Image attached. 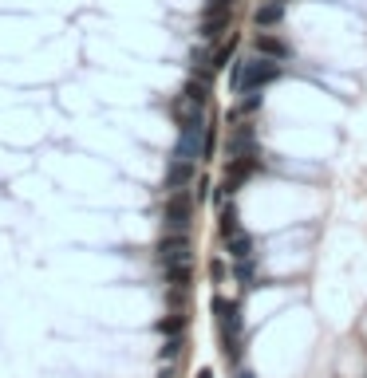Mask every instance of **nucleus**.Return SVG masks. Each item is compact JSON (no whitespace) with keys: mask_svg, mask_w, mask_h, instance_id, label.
Returning <instances> with one entry per match:
<instances>
[{"mask_svg":"<svg viewBox=\"0 0 367 378\" xmlns=\"http://www.w3.org/2000/svg\"><path fill=\"white\" fill-rule=\"evenodd\" d=\"M285 75L281 60H269V55H257V60H237L233 63V87L237 91H265L269 83Z\"/></svg>","mask_w":367,"mask_h":378,"instance_id":"obj_1","label":"nucleus"},{"mask_svg":"<svg viewBox=\"0 0 367 378\" xmlns=\"http://www.w3.org/2000/svg\"><path fill=\"white\" fill-rule=\"evenodd\" d=\"M190 217H193V197L186 189H170L166 197V213H162V233H190Z\"/></svg>","mask_w":367,"mask_h":378,"instance_id":"obj_2","label":"nucleus"},{"mask_svg":"<svg viewBox=\"0 0 367 378\" xmlns=\"http://www.w3.org/2000/svg\"><path fill=\"white\" fill-rule=\"evenodd\" d=\"M178 126H182V134H178V150H174V158L198 162L202 146H206V114H198V118H190V123H178Z\"/></svg>","mask_w":367,"mask_h":378,"instance_id":"obj_3","label":"nucleus"},{"mask_svg":"<svg viewBox=\"0 0 367 378\" xmlns=\"http://www.w3.org/2000/svg\"><path fill=\"white\" fill-rule=\"evenodd\" d=\"M257 170H261V154H257V150L229 158V166H225V193H237V189L245 186Z\"/></svg>","mask_w":367,"mask_h":378,"instance_id":"obj_4","label":"nucleus"},{"mask_svg":"<svg viewBox=\"0 0 367 378\" xmlns=\"http://www.w3.org/2000/svg\"><path fill=\"white\" fill-rule=\"evenodd\" d=\"M190 260H193L190 236H186V233H182V236H174V233L162 236V244H158V264H162V268H170V264H190Z\"/></svg>","mask_w":367,"mask_h":378,"instance_id":"obj_5","label":"nucleus"},{"mask_svg":"<svg viewBox=\"0 0 367 378\" xmlns=\"http://www.w3.org/2000/svg\"><path fill=\"white\" fill-rule=\"evenodd\" d=\"M213 312H217L225 343H241V307L237 303H233V299H213Z\"/></svg>","mask_w":367,"mask_h":378,"instance_id":"obj_6","label":"nucleus"},{"mask_svg":"<svg viewBox=\"0 0 367 378\" xmlns=\"http://www.w3.org/2000/svg\"><path fill=\"white\" fill-rule=\"evenodd\" d=\"M253 51L257 55H269V60H288V55H292V47H288L281 36H272V32H257Z\"/></svg>","mask_w":367,"mask_h":378,"instance_id":"obj_7","label":"nucleus"},{"mask_svg":"<svg viewBox=\"0 0 367 378\" xmlns=\"http://www.w3.org/2000/svg\"><path fill=\"white\" fill-rule=\"evenodd\" d=\"M193 170H198V162L174 158V162H170V170H166V189H186L193 181Z\"/></svg>","mask_w":367,"mask_h":378,"instance_id":"obj_8","label":"nucleus"},{"mask_svg":"<svg viewBox=\"0 0 367 378\" xmlns=\"http://www.w3.org/2000/svg\"><path fill=\"white\" fill-rule=\"evenodd\" d=\"M253 142H257V130L245 123V126H233V130H229L225 150H229V158H237V154H249V150H253Z\"/></svg>","mask_w":367,"mask_h":378,"instance_id":"obj_9","label":"nucleus"},{"mask_svg":"<svg viewBox=\"0 0 367 378\" xmlns=\"http://www.w3.org/2000/svg\"><path fill=\"white\" fill-rule=\"evenodd\" d=\"M281 20H285V4H281V0H265V4H257V12H253L257 28H272V24H281Z\"/></svg>","mask_w":367,"mask_h":378,"instance_id":"obj_10","label":"nucleus"},{"mask_svg":"<svg viewBox=\"0 0 367 378\" xmlns=\"http://www.w3.org/2000/svg\"><path fill=\"white\" fill-rule=\"evenodd\" d=\"M229 20H233V12L206 16V20H202V32H198V36H202V40H222V36H225V28H229Z\"/></svg>","mask_w":367,"mask_h":378,"instance_id":"obj_11","label":"nucleus"},{"mask_svg":"<svg viewBox=\"0 0 367 378\" xmlns=\"http://www.w3.org/2000/svg\"><path fill=\"white\" fill-rule=\"evenodd\" d=\"M225 240H229V256H233V260H249V256H253V236L249 233H229L225 236Z\"/></svg>","mask_w":367,"mask_h":378,"instance_id":"obj_12","label":"nucleus"},{"mask_svg":"<svg viewBox=\"0 0 367 378\" xmlns=\"http://www.w3.org/2000/svg\"><path fill=\"white\" fill-rule=\"evenodd\" d=\"M162 276H166L170 288H186L190 284V264H170V268H162Z\"/></svg>","mask_w":367,"mask_h":378,"instance_id":"obj_13","label":"nucleus"},{"mask_svg":"<svg viewBox=\"0 0 367 378\" xmlns=\"http://www.w3.org/2000/svg\"><path fill=\"white\" fill-rule=\"evenodd\" d=\"M233 47H237V40L229 36V40H225V44L217 47V51H213V60H209V67H213V71H222V67H229V60H233Z\"/></svg>","mask_w":367,"mask_h":378,"instance_id":"obj_14","label":"nucleus"},{"mask_svg":"<svg viewBox=\"0 0 367 378\" xmlns=\"http://www.w3.org/2000/svg\"><path fill=\"white\" fill-rule=\"evenodd\" d=\"M241 225H237V209L233 205H225L222 209V236H229V233H237Z\"/></svg>","mask_w":367,"mask_h":378,"instance_id":"obj_15","label":"nucleus"},{"mask_svg":"<svg viewBox=\"0 0 367 378\" xmlns=\"http://www.w3.org/2000/svg\"><path fill=\"white\" fill-rule=\"evenodd\" d=\"M182 327H186V315H166V319H158V331H162V335H178Z\"/></svg>","mask_w":367,"mask_h":378,"instance_id":"obj_16","label":"nucleus"},{"mask_svg":"<svg viewBox=\"0 0 367 378\" xmlns=\"http://www.w3.org/2000/svg\"><path fill=\"white\" fill-rule=\"evenodd\" d=\"M222 12H233V0H209L206 8H202V20L206 16H222Z\"/></svg>","mask_w":367,"mask_h":378,"instance_id":"obj_17","label":"nucleus"},{"mask_svg":"<svg viewBox=\"0 0 367 378\" xmlns=\"http://www.w3.org/2000/svg\"><path fill=\"white\" fill-rule=\"evenodd\" d=\"M178 351H182V339H178V335H170V339H166V346H162V359H174Z\"/></svg>","mask_w":367,"mask_h":378,"instance_id":"obj_18","label":"nucleus"},{"mask_svg":"<svg viewBox=\"0 0 367 378\" xmlns=\"http://www.w3.org/2000/svg\"><path fill=\"white\" fill-rule=\"evenodd\" d=\"M281 4H288V0H281Z\"/></svg>","mask_w":367,"mask_h":378,"instance_id":"obj_19","label":"nucleus"}]
</instances>
